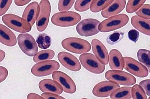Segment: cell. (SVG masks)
Segmentation results:
<instances>
[{
    "label": "cell",
    "instance_id": "cell-4",
    "mask_svg": "<svg viewBox=\"0 0 150 99\" xmlns=\"http://www.w3.org/2000/svg\"><path fill=\"white\" fill-rule=\"evenodd\" d=\"M3 23L13 30L19 33H28L31 30L32 26L25 19L11 13L3 16Z\"/></svg>",
    "mask_w": 150,
    "mask_h": 99
},
{
    "label": "cell",
    "instance_id": "cell-14",
    "mask_svg": "<svg viewBox=\"0 0 150 99\" xmlns=\"http://www.w3.org/2000/svg\"><path fill=\"white\" fill-rule=\"evenodd\" d=\"M57 57L62 65L69 70L77 72L81 69V65L76 57L70 53L62 52L58 54Z\"/></svg>",
    "mask_w": 150,
    "mask_h": 99
},
{
    "label": "cell",
    "instance_id": "cell-36",
    "mask_svg": "<svg viewBox=\"0 0 150 99\" xmlns=\"http://www.w3.org/2000/svg\"><path fill=\"white\" fill-rule=\"evenodd\" d=\"M44 99H64L62 96H59L58 94L51 93H44L41 94Z\"/></svg>",
    "mask_w": 150,
    "mask_h": 99
},
{
    "label": "cell",
    "instance_id": "cell-5",
    "mask_svg": "<svg viewBox=\"0 0 150 99\" xmlns=\"http://www.w3.org/2000/svg\"><path fill=\"white\" fill-rule=\"evenodd\" d=\"M107 80L115 84L131 86L136 84V79L131 74L120 70H108L105 74Z\"/></svg>",
    "mask_w": 150,
    "mask_h": 99
},
{
    "label": "cell",
    "instance_id": "cell-7",
    "mask_svg": "<svg viewBox=\"0 0 150 99\" xmlns=\"http://www.w3.org/2000/svg\"><path fill=\"white\" fill-rule=\"evenodd\" d=\"M17 39L19 47L23 53L30 57L35 55L38 51V47L35 38L31 34H19Z\"/></svg>",
    "mask_w": 150,
    "mask_h": 99
},
{
    "label": "cell",
    "instance_id": "cell-25",
    "mask_svg": "<svg viewBox=\"0 0 150 99\" xmlns=\"http://www.w3.org/2000/svg\"><path fill=\"white\" fill-rule=\"evenodd\" d=\"M36 42L40 48L46 50L51 46L52 39L50 35L48 34L41 33L38 36Z\"/></svg>",
    "mask_w": 150,
    "mask_h": 99
},
{
    "label": "cell",
    "instance_id": "cell-16",
    "mask_svg": "<svg viewBox=\"0 0 150 99\" xmlns=\"http://www.w3.org/2000/svg\"><path fill=\"white\" fill-rule=\"evenodd\" d=\"M126 1L125 0H114L101 12V15L104 18H110L118 14L125 9Z\"/></svg>",
    "mask_w": 150,
    "mask_h": 99
},
{
    "label": "cell",
    "instance_id": "cell-31",
    "mask_svg": "<svg viewBox=\"0 0 150 99\" xmlns=\"http://www.w3.org/2000/svg\"><path fill=\"white\" fill-rule=\"evenodd\" d=\"M137 16L141 18L150 20V4H143L136 12Z\"/></svg>",
    "mask_w": 150,
    "mask_h": 99
},
{
    "label": "cell",
    "instance_id": "cell-30",
    "mask_svg": "<svg viewBox=\"0 0 150 99\" xmlns=\"http://www.w3.org/2000/svg\"><path fill=\"white\" fill-rule=\"evenodd\" d=\"M124 37V33L121 31H115L110 34L107 38V43L110 45H114L118 43Z\"/></svg>",
    "mask_w": 150,
    "mask_h": 99
},
{
    "label": "cell",
    "instance_id": "cell-8",
    "mask_svg": "<svg viewBox=\"0 0 150 99\" xmlns=\"http://www.w3.org/2000/svg\"><path fill=\"white\" fill-rule=\"evenodd\" d=\"M50 13L51 6L50 1L48 0L41 1L36 22V26L38 31L43 32L46 29L49 23Z\"/></svg>",
    "mask_w": 150,
    "mask_h": 99
},
{
    "label": "cell",
    "instance_id": "cell-2",
    "mask_svg": "<svg viewBox=\"0 0 150 99\" xmlns=\"http://www.w3.org/2000/svg\"><path fill=\"white\" fill-rule=\"evenodd\" d=\"M81 20V16L78 13L66 11L55 13L51 22L54 25L60 27H70L77 24Z\"/></svg>",
    "mask_w": 150,
    "mask_h": 99
},
{
    "label": "cell",
    "instance_id": "cell-34",
    "mask_svg": "<svg viewBox=\"0 0 150 99\" xmlns=\"http://www.w3.org/2000/svg\"><path fill=\"white\" fill-rule=\"evenodd\" d=\"M143 89L144 90L145 93L148 96L150 95V79H146L144 81H142L139 83Z\"/></svg>",
    "mask_w": 150,
    "mask_h": 99
},
{
    "label": "cell",
    "instance_id": "cell-6",
    "mask_svg": "<svg viewBox=\"0 0 150 99\" xmlns=\"http://www.w3.org/2000/svg\"><path fill=\"white\" fill-rule=\"evenodd\" d=\"M79 60L81 65L92 73L100 74L105 70V65L101 62L91 53H84L79 56Z\"/></svg>",
    "mask_w": 150,
    "mask_h": 99
},
{
    "label": "cell",
    "instance_id": "cell-38",
    "mask_svg": "<svg viewBox=\"0 0 150 99\" xmlns=\"http://www.w3.org/2000/svg\"><path fill=\"white\" fill-rule=\"evenodd\" d=\"M27 98L28 99H44L43 97L33 93H30L28 95Z\"/></svg>",
    "mask_w": 150,
    "mask_h": 99
},
{
    "label": "cell",
    "instance_id": "cell-12",
    "mask_svg": "<svg viewBox=\"0 0 150 99\" xmlns=\"http://www.w3.org/2000/svg\"><path fill=\"white\" fill-rule=\"evenodd\" d=\"M124 68L131 74L138 77L144 78L149 75L147 68L136 59L130 57H123Z\"/></svg>",
    "mask_w": 150,
    "mask_h": 99
},
{
    "label": "cell",
    "instance_id": "cell-39",
    "mask_svg": "<svg viewBox=\"0 0 150 99\" xmlns=\"http://www.w3.org/2000/svg\"><path fill=\"white\" fill-rule=\"evenodd\" d=\"M30 2V0H28V1H21V0H16L15 1V4L18 6H23L25 4H28Z\"/></svg>",
    "mask_w": 150,
    "mask_h": 99
},
{
    "label": "cell",
    "instance_id": "cell-37",
    "mask_svg": "<svg viewBox=\"0 0 150 99\" xmlns=\"http://www.w3.org/2000/svg\"><path fill=\"white\" fill-rule=\"evenodd\" d=\"M8 75V71L6 68L2 66H0V77H1V83L4 81L6 79Z\"/></svg>",
    "mask_w": 150,
    "mask_h": 99
},
{
    "label": "cell",
    "instance_id": "cell-19",
    "mask_svg": "<svg viewBox=\"0 0 150 99\" xmlns=\"http://www.w3.org/2000/svg\"><path fill=\"white\" fill-rule=\"evenodd\" d=\"M41 91L44 93H51L56 94H61L63 90L56 81L50 79H45L41 81L39 83Z\"/></svg>",
    "mask_w": 150,
    "mask_h": 99
},
{
    "label": "cell",
    "instance_id": "cell-35",
    "mask_svg": "<svg viewBox=\"0 0 150 99\" xmlns=\"http://www.w3.org/2000/svg\"><path fill=\"white\" fill-rule=\"evenodd\" d=\"M139 37V33L136 30H131L128 32L129 39L134 42H136Z\"/></svg>",
    "mask_w": 150,
    "mask_h": 99
},
{
    "label": "cell",
    "instance_id": "cell-26",
    "mask_svg": "<svg viewBox=\"0 0 150 99\" xmlns=\"http://www.w3.org/2000/svg\"><path fill=\"white\" fill-rule=\"evenodd\" d=\"M137 57L139 61L145 65L150 71V50L144 49L139 50L137 52Z\"/></svg>",
    "mask_w": 150,
    "mask_h": 99
},
{
    "label": "cell",
    "instance_id": "cell-22",
    "mask_svg": "<svg viewBox=\"0 0 150 99\" xmlns=\"http://www.w3.org/2000/svg\"><path fill=\"white\" fill-rule=\"evenodd\" d=\"M131 96V87H122L116 89L111 95L112 99H130Z\"/></svg>",
    "mask_w": 150,
    "mask_h": 99
},
{
    "label": "cell",
    "instance_id": "cell-15",
    "mask_svg": "<svg viewBox=\"0 0 150 99\" xmlns=\"http://www.w3.org/2000/svg\"><path fill=\"white\" fill-rule=\"evenodd\" d=\"M91 43L93 53L96 58L104 65L108 64L109 63V54L106 47L97 39H93Z\"/></svg>",
    "mask_w": 150,
    "mask_h": 99
},
{
    "label": "cell",
    "instance_id": "cell-28",
    "mask_svg": "<svg viewBox=\"0 0 150 99\" xmlns=\"http://www.w3.org/2000/svg\"><path fill=\"white\" fill-rule=\"evenodd\" d=\"M131 96L134 99H147V96L139 85H134L131 88Z\"/></svg>",
    "mask_w": 150,
    "mask_h": 99
},
{
    "label": "cell",
    "instance_id": "cell-29",
    "mask_svg": "<svg viewBox=\"0 0 150 99\" xmlns=\"http://www.w3.org/2000/svg\"><path fill=\"white\" fill-rule=\"evenodd\" d=\"M92 2L91 0H77L75 3V9L79 12L86 11L90 8Z\"/></svg>",
    "mask_w": 150,
    "mask_h": 99
},
{
    "label": "cell",
    "instance_id": "cell-1",
    "mask_svg": "<svg viewBox=\"0 0 150 99\" xmlns=\"http://www.w3.org/2000/svg\"><path fill=\"white\" fill-rule=\"evenodd\" d=\"M62 46L65 50L77 54L88 52L91 49L88 41L78 37H68L62 40Z\"/></svg>",
    "mask_w": 150,
    "mask_h": 99
},
{
    "label": "cell",
    "instance_id": "cell-11",
    "mask_svg": "<svg viewBox=\"0 0 150 99\" xmlns=\"http://www.w3.org/2000/svg\"><path fill=\"white\" fill-rule=\"evenodd\" d=\"M52 78L64 92L69 94L76 92V86L75 82L68 74L61 71H55L53 73Z\"/></svg>",
    "mask_w": 150,
    "mask_h": 99
},
{
    "label": "cell",
    "instance_id": "cell-23",
    "mask_svg": "<svg viewBox=\"0 0 150 99\" xmlns=\"http://www.w3.org/2000/svg\"><path fill=\"white\" fill-rule=\"evenodd\" d=\"M55 56V52L53 50H44L37 53L33 57V61L35 63L49 61Z\"/></svg>",
    "mask_w": 150,
    "mask_h": 99
},
{
    "label": "cell",
    "instance_id": "cell-10",
    "mask_svg": "<svg viewBox=\"0 0 150 99\" xmlns=\"http://www.w3.org/2000/svg\"><path fill=\"white\" fill-rule=\"evenodd\" d=\"M100 22L96 19L88 18L83 20L76 26L78 34L82 37H90L99 32Z\"/></svg>",
    "mask_w": 150,
    "mask_h": 99
},
{
    "label": "cell",
    "instance_id": "cell-20",
    "mask_svg": "<svg viewBox=\"0 0 150 99\" xmlns=\"http://www.w3.org/2000/svg\"><path fill=\"white\" fill-rule=\"evenodd\" d=\"M110 66L111 69L123 71L124 69V60L121 53L118 50L113 49L110 53Z\"/></svg>",
    "mask_w": 150,
    "mask_h": 99
},
{
    "label": "cell",
    "instance_id": "cell-24",
    "mask_svg": "<svg viewBox=\"0 0 150 99\" xmlns=\"http://www.w3.org/2000/svg\"><path fill=\"white\" fill-rule=\"evenodd\" d=\"M112 2L111 0H94L91 3L90 9L92 13H99L105 9Z\"/></svg>",
    "mask_w": 150,
    "mask_h": 99
},
{
    "label": "cell",
    "instance_id": "cell-9",
    "mask_svg": "<svg viewBox=\"0 0 150 99\" xmlns=\"http://www.w3.org/2000/svg\"><path fill=\"white\" fill-rule=\"evenodd\" d=\"M58 62L54 60H49L39 62L31 69L32 74L36 77H45L53 74L59 68Z\"/></svg>",
    "mask_w": 150,
    "mask_h": 99
},
{
    "label": "cell",
    "instance_id": "cell-33",
    "mask_svg": "<svg viewBox=\"0 0 150 99\" xmlns=\"http://www.w3.org/2000/svg\"><path fill=\"white\" fill-rule=\"evenodd\" d=\"M12 0H1L0 3V16H3L9 9L12 3Z\"/></svg>",
    "mask_w": 150,
    "mask_h": 99
},
{
    "label": "cell",
    "instance_id": "cell-3",
    "mask_svg": "<svg viewBox=\"0 0 150 99\" xmlns=\"http://www.w3.org/2000/svg\"><path fill=\"white\" fill-rule=\"evenodd\" d=\"M129 17L125 14L121 13L114 16L103 21L99 25V30L101 32H109L121 28L128 24Z\"/></svg>",
    "mask_w": 150,
    "mask_h": 99
},
{
    "label": "cell",
    "instance_id": "cell-18",
    "mask_svg": "<svg viewBox=\"0 0 150 99\" xmlns=\"http://www.w3.org/2000/svg\"><path fill=\"white\" fill-rule=\"evenodd\" d=\"M0 42L8 47L15 46L17 43L15 34L2 24H0Z\"/></svg>",
    "mask_w": 150,
    "mask_h": 99
},
{
    "label": "cell",
    "instance_id": "cell-21",
    "mask_svg": "<svg viewBox=\"0 0 150 99\" xmlns=\"http://www.w3.org/2000/svg\"><path fill=\"white\" fill-rule=\"evenodd\" d=\"M131 23L134 28L140 31L141 33L149 36L150 35V20L141 18L137 16H134L131 18Z\"/></svg>",
    "mask_w": 150,
    "mask_h": 99
},
{
    "label": "cell",
    "instance_id": "cell-13",
    "mask_svg": "<svg viewBox=\"0 0 150 99\" xmlns=\"http://www.w3.org/2000/svg\"><path fill=\"white\" fill-rule=\"evenodd\" d=\"M120 87L119 84L110 81H103L94 87L92 93L94 95L99 98H105L110 96L111 94Z\"/></svg>",
    "mask_w": 150,
    "mask_h": 99
},
{
    "label": "cell",
    "instance_id": "cell-32",
    "mask_svg": "<svg viewBox=\"0 0 150 99\" xmlns=\"http://www.w3.org/2000/svg\"><path fill=\"white\" fill-rule=\"evenodd\" d=\"M74 2V0H60L58 4V9L61 12H66L71 8Z\"/></svg>",
    "mask_w": 150,
    "mask_h": 99
},
{
    "label": "cell",
    "instance_id": "cell-27",
    "mask_svg": "<svg viewBox=\"0 0 150 99\" xmlns=\"http://www.w3.org/2000/svg\"><path fill=\"white\" fill-rule=\"evenodd\" d=\"M146 0H129L126 6V11L129 13H132L137 11L144 3Z\"/></svg>",
    "mask_w": 150,
    "mask_h": 99
},
{
    "label": "cell",
    "instance_id": "cell-17",
    "mask_svg": "<svg viewBox=\"0 0 150 99\" xmlns=\"http://www.w3.org/2000/svg\"><path fill=\"white\" fill-rule=\"evenodd\" d=\"M39 10V5L37 2L31 3L26 7L23 13L22 18L32 26L37 21Z\"/></svg>",
    "mask_w": 150,
    "mask_h": 99
},
{
    "label": "cell",
    "instance_id": "cell-40",
    "mask_svg": "<svg viewBox=\"0 0 150 99\" xmlns=\"http://www.w3.org/2000/svg\"><path fill=\"white\" fill-rule=\"evenodd\" d=\"M0 53H1V62H2V61H3L4 59V57H5V56H6V53L5 52L2 50H0Z\"/></svg>",
    "mask_w": 150,
    "mask_h": 99
}]
</instances>
